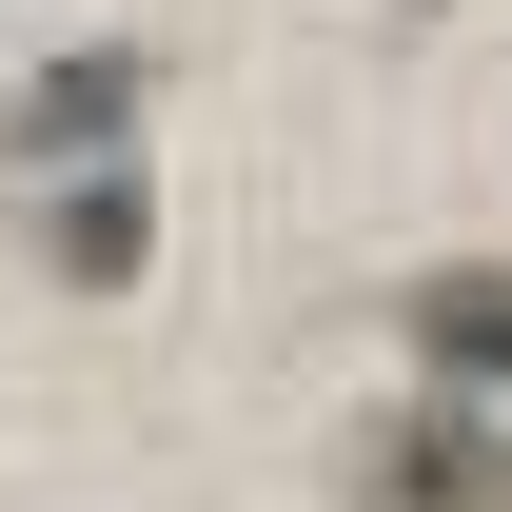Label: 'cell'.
<instances>
[{
	"label": "cell",
	"mask_w": 512,
	"mask_h": 512,
	"mask_svg": "<svg viewBox=\"0 0 512 512\" xmlns=\"http://www.w3.org/2000/svg\"><path fill=\"white\" fill-rule=\"evenodd\" d=\"M355 512H512V434L473 394H414V414L355 434Z\"/></svg>",
	"instance_id": "cell-1"
},
{
	"label": "cell",
	"mask_w": 512,
	"mask_h": 512,
	"mask_svg": "<svg viewBox=\"0 0 512 512\" xmlns=\"http://www.w3.org/2000/svg\"><path fill=\"white\" fill-rule=\"evenodd\" d=\"M138 79H158V60H119V40L40 60V99L0 119V158H20V178H60V158H119V138H138Z\"/></svg>",
	"instance_id": "cell-2"
},
{
	"label": "cell",
	"mask_w": 512,
	"mask_h": 512,
	"mask_svg": "<svg viewBox=\"0 0 512 512\" xmlns=\"http://www.w3.org/2000/svg\"><path fill=\"white\" fill-rule=\"evenodd\" d=\"M40 256H60L79 296H119L138 256H158V197H138L119 158H60V197H40Z\"/></svg>",
	"instance_id": "cell-3"
},
{
	"label": "cell",
	"mask_w": 512,
	"mask_h": 512,
	"mask_svg": "<svg viewBox=\"0 0 512 512\" xmlns=\"http://www.w3.org/2000/svg\"><path fill=\"white\" fill-rule=\"evenodd\" d=\"M394 335H414V375H434V394H512V276H414Z\"/></svg>",
	"instance_id": "cell-4"
}]
</instances>
